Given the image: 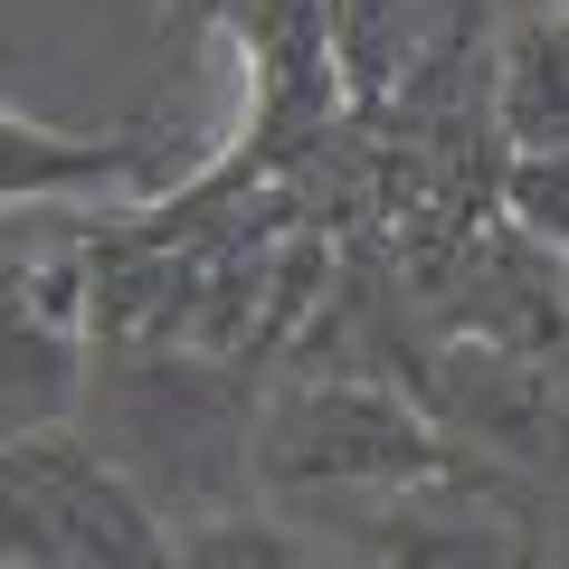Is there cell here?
<instances>
[{"label": "cell", "mask_w": 569, "mask_h": 569, "mask_svg": "<svg viewBox=\"0 0 569 569\" xmlns=\"http://www.w3.org/2000/svg\"><path fill=\"white\" fill-rule=\"evenodd\" d=\"M0 569H171V522L77 427L0 437Z\"/></svg>", "instance_id": "1"}, {"label": "cell", "mask_w": 569, "mask_h": 569, "mask_svg": "<svg viewBox=\"0 0 569 569\" xmlns=\"http://www.w3.org/2000/svg\"><path fill=\"white\" fill-rule=\"evenodd\" d=\"M247 466L276 493H380L447 475V437L380 380H305L257 408Z\"/></svg>", "instance_id": "2"}, {"label": "cell", "mask_w": 569, "mask_h": 569, "mask_svg": "<svg viewBox=\"0 0 569 569\" xmlns=\"http://www.w3.org/2000/svg\"><path fill=\"white\" fill-rule=\"evenodd\" d=\"M86 266H10L0 276V437L58 427L86 380Z\"/></svg>", "instance_id": "3"}, {"label": "cell", "mask_w": 569, "mask_h": 569, "mask_svg": "<svg viewBox=\"0 0 569 569\" xmlns=\"http://www.w3.org/2000/svg\"><path fill=\"white\" fill-rule=\"evenodd\" d=\"M142 171V142L133 133H67V123H39L0 96V209H29V200H77V190L104 181H133Z\"/></svg>", "instance_id": "4"}, {"label": "cell", "mask_w": 569, "mask_h": 569, "mask_svg": "<svg viewBox=\"0 0 569 569\" xmlns=\"http://www.w3.org/2000/svg\"><path fill=\"white\" fill-rule=\"evenodd\" d=\"M493 123H503L512 152H531V142H569V10H522V20H503Z\"/></svg>", "instance_id": "5"}, {"label": "cell", "mask_w": 569, "mask_h": 569, "mask_svg": "<svg viewBox=\"0 0 569 569\" xmlns=\"http://www.w3.org/2000/svg\"><path fill=\"white\" fill-rule=\"evenodd\" d=\"M171 569H332V560L284 512H200V522H171Z\"/></svg>", "instance_id": "6"}, {"label": "cell", "mask_w": 569, "mask_h": 569, "mask_svg": "<svg viewBox=\"0 0 569 569\" xmlns=\"http://www.w3.org/2000/svg\"><path fill=\"white\" fill-rule=\"evenodd\" d=\"M503 219L531 247L569 257V142H531V152L503 162Z\"/></svg>", "instance_id": "7"}, {"label": "cell", "mask_w": 569, "mask_h": 569, "mask_svg": "<svg viewBox=\"0 0 569 569\" xmlns=\"http://www.w3.org/2000/svg\"><path fill=\"white\" fill-rule=\"evenodd\" d=\"M493 10H503V20H522V10H569V0H493Z\"/></svg>", "instance_id": "8"}, {"label": "cell", "mask_w": 569, "mask_h": 569, "mask_svg": "<svg viewBox=\"0 0 569 569\" xmlns=\"http://www.w3.org/2000/svg\"><path fill=\"white\" fill-rule=\"evenodd\" d=\"M560 295H569V257H560Z\"/></svg>", "instance_id": "9"}]
</instances>
